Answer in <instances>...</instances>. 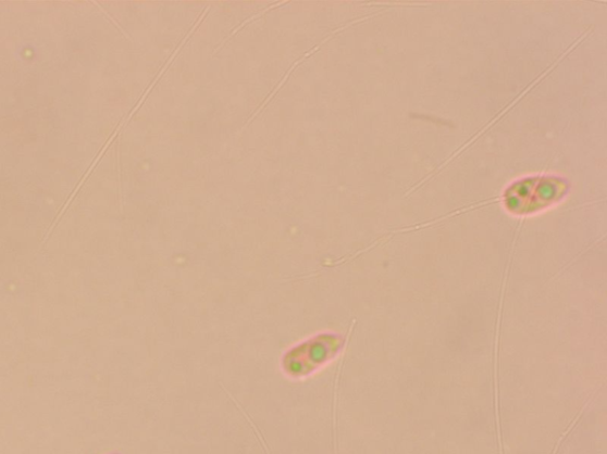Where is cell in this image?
Masks as SVG:
<instances>
[{"label":"cell","mask_w":607,"mask_h":454,"mask_svg":"<svg viewBox=\"0 0 607 454\" xmlns=\"http://www.w3.org/2000/svg\"><path fill=\"white\" fill-rule=\"evenodd\" d=\"M347 338L342 333L324 330L313 333L283 353L281 371L288 380H308L320 373L345 351Z\"/></svg>","instance_id":"cell-1"},{"label":"cell","mask_w":607,"mask_h":454,"mask_svg":"<svg viewBox=\"0 0 607 454\" xmlns=\"http://www.w3.org/2000/svg\"><path fill=\"white\" fill-rule=\"evenodd\" d=\"M114 454H119V453H114Z\"/></svg>","instance_id":"cell-2"}]
</instances>
